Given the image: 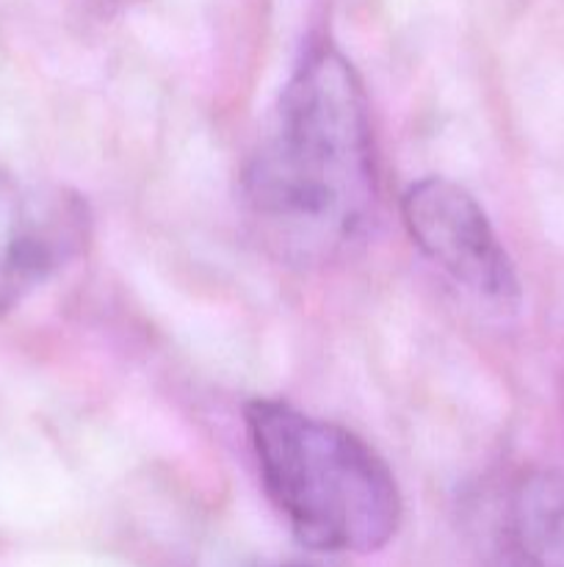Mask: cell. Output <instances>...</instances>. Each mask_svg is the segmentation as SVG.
<instances>
[{
	"label": "cell",
	"mask_w": 564,
	"mask_h": 567,
	"mask_svg": "<svg viewBox=\"0 0 564 567\" xmlns=\"http://www.w3.org/2000/svg\"><path fill=\"white\" fill-rule=\"evenodd\" d=\"M503 546L509 567H564V471L520 476L506 504Z\"/></svg>",
	"instance_id": "5b68a950"
},
{
	"label": "cell",
	"mask_w": 564,
	"mask_h": 567,
	"mask_svg": "<svg viewBox=\"0 0 564 567\" xmlns=\"http://www.w3.org/2000/svg\"><path fill=\"white\" fill-rule=\"evenodd\" d=\"M285 567H304V565H285Z\"/></svg>",
	"instance_id": "8992f818"
},
{
	"label": "cell",
	"mask_w": 564,
	"mask_h": 567,
	"mask_svg": "<svg viewBox=\"0 0 564 567\" xmlns=\"http://www.w3.org/2000/svg\"><path fill=\"white\" fill-rule=\"evenodd\" d=\"M88 238L86 199L0 175V316L81 258Z\"/></svg>",
	"instance_id": "277c9868"
},
{
	"label": "cell",
	"mask_w": 564,
	"mask_h": 567,
	"mask_svg": "<svg viewBox=\"0 0 564 567\" xmlns=\"http://www.w3.org/2000/svg\"><path fill=\"white\" fill-rule=\"evenodd\" d=\"M379 197L368 100L332 44H315L282 89L241 183L254 241L288 266H326L363 241Z\"/></svg>",
	"instance_id": "6da1fadb"
},
{
	"label": "cell",
	"mask_w": 564,
	"mask_h": 567,
	"mask_svg": "<svg viewBox=\"0 0 564 567\" xmlns=\"http://www.w3.org/2000/svg\"><path fill=\"white\" fill-rule=\"evenodd\" d=\"M401 216L415 247L457 286L495 308L520 302L512 258L468 188L424 177L404 192Z\"/></svg>",
	"instance_id": "3957f363"
},
{
	"label": "cell",
	"mask_w": 564,
	"mask_h": 567,
	"mask_svg": "<svg viewBox=\"0 0 564 567\" xmlns=\"http://www.w3.org/2000/svg\"><path fill=\"white\" fill-rule=\"evenodd\" d=\"M243 419L265 493L299 543L330 554H374L396 537L401 493L363 437L276 399H254Z\"/></svg>",
	"instance_id": "7a4b0ae2"
}]
</instances>
